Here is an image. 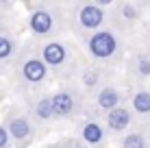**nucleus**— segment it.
I'll list each match as a JSON object with an SVG mask.
<instances>
[{
    "label": "nucleus",
    "instance_id": "nucleus-1",
    "mask_svg": "<svg viewBox=\"0 0 150 148\" xmlns=\"http://www.w3.org/2000/svg\"><path fill=\"white\" fill-rule=\"evenodd\" d=\"M87 50L94 59H109L117 52V37L113 30H96L89 39H87Z\"/></svg>",
    "mask_w": 150,
    "mask_h": 148
},
{
    "label": "nucleus",
    "instance_id": "nucleus-2",
    "mask_svg": "<svg viewBox=\"0 0 150 148\" xmlns=\"http://www.w3.org/2000/svg\"><path fill=\"white\" fill-rule=\"evenodd\" d=\"M79 22L83 28L87 30H98L102 26V22H105V11H102V7H98V4H83L79 9Z\"/></svg>",
    "mask_w": 150,
    "mask_h": 148
},
{
    "label": "nucleus",
    "instance_id": "nucleus-3",
    "mask_svg": "<svg viewBox=\"0 0 150 148\" xmlns=\"http://www.w3.org/2000/svg\"><path fill=\"white\" fill-rule=\"evenodd\" d=\"M52 13L48 9H37V11L30 13V20H28V26L35 35H50L52 30Z\"/></svg>",
    "mask_w": 150,
    "mask_h": 148
},
{
    "label": "nucleus",
    "instance_id": "nucleus-4",
    "mask_svg": "<svg viewBox=\"0 0 150 148\" xmlns=\"http://www.w3.org/2000/svg\"><path fill=\"white\" fill-rule=\"evenodd\" d=\"M46 74H48V68H46V63H44V59H28V61H24V65H22V76L28 81V83H33V85H37L41 83V81L46 79Z\"/></svg>",
    "mask_w": 150,
    "mask_h": 148
},
{
    "label": "nucleus",
    "instance_id": "nucleus-5",
    "mask_svg": "<svg viewBox=\"0 0 150 148\" xmlns=\"http://www.w3.org/2000/svg\"><path fill=\"white\" fill-rule=\"evenodd\" d=\"M76 107V98L70 91H57L52 96V109H54V118H65L74 111Z\"/></svg>",
    "mask_w": 150,
    "mask_h": 148
},
{
    "label": "nucleus",
    "instance_id": "nucleus-6",
    "mask_svg": "<svg viewBox=\"0 0 150 148\" xmlns=\"http://www.w3.org/2000/svg\"><path fill=\"white\" fill-rule=\"evenodd\" d=\"M9 135L13 137V140L22 142V140H28L30 135H33V124H30V120L26 115H15V118L9 120Z\"/></svg>",
    "mask_w": 150,
    "mask_h": 148
},
{
    "label": "nucleus",
    "instance_id": "nucleus-7",
    "mask_svg": "<svg viewBox=\"0 0 150 148\" xmlns=\"http://www.w3.org/2000/svg\"><path fill=\"white\" fill-rule=\"evenodd\" d=\"M41 57H44V63L46 65H61L68 57V50H65L63 44L59 42H50L41 48Z\"/></svg>",
    "mask_w": 150,
    "mask_h": 148
},
{
    "label": "nucleus",
    "instance_id": "nucleus-8",
    "mask_svg": "<svg viewBox=\"0 0 150 148\" xmlns=\"http://www.w3.org/2000/svg\"><path fill=\"white\" fill-rule=\"evenodd\" d=\"M107 126H109L111 131H126L128 126H131V111L124 109V107H117V109H113L107 113Z\"/></svg>",
    "mask_w": 150,
    "mask_h": 148
},
{
    "label": "nucleus",
    "instance_id": "nucleus-9",
    "mask_svg": "<svg viewBox=\"0 0 150 148\" xmlns=\"http://www.w3.org/2000/svg\"><path fill=\"white\" fill-rule=\"evenodd\" d=\"M96 103H98L100 109H105L107 113H109V111L120 107V91H117L115 87H102L100 91H98Z\"/></svg>",
    "mask_w": 150,
    "mask_h": 148
},
{
    "label": "nucleus",
    "instance_id": "nucleus-10",
    "mask_svg": "<svg viewBox=\"0 0 150 148\" xmlns=\"http://www.w3.org/2000/svg\"><path fill=\"white\" fill-rule=\"evenodd\" d=\"M81 137L87 142V144H102V140H105V131H102V126L98 124V122H85L81 129Z\"/></svg>",
    "mask_w": 150,
    "mask_h": 148
},
{
    "label": "nucleus",
    "instance_id": "nucleus-11",
    "mask_svg": "<svg viewBox=\"0 0 150 148\" xmlns=\"http://www.w3.org/2000/svg\"><path fill=\"white\" fill-rule=\"evenodd\" d=\"M133 109L142 115L150 113V91H137L133 96Z\"/></svg>",
    "mask_w": 150,
    "mask_h": 148
},
{
    "label": "nucleus",
    "instance_id": "nucleus-12",
    "mask_svg": "<svg viewBox=\"0 0 150 148\" xmlns=\"http://www.w3.org/2000/svg\"><path fill=\"white\" fill-rule=\"evenodd\" d=\"M35 113L39 120H50L54 118V109H52V98H41L37 107H35Z\"/></svg>",
    "mask_w": 150,
    "mask_h": 148
},
{
    "label": "nucleus",
    "instance_id": "nucleus-13",
    "mask_svg": "<svg viewBox=\"0 0 150 148\" xmlns=\"http://www.w3.org/2000/svg\"><path fill=\"white\" fill-rule=\"evenodd\" d=\"M122 148H148V142L142 133H131V135L124 137Z\"/></svg>",
    "mask_w": 150,
    "mask_h": 148
},
{
    "label": "nucleus",
    "instance_id": "nucleus-14",
    "mask_svg": "<svg viewBox=\"0 0 150 148\" xmlns=\"http://www.w3.org/2000/svg\"><path fill=\"white\" fill-rule=\"evenodd\" d=\"M13 52H15L13 39H11V37H7V35H0V61L9 59Z\"/></svg>",
    "mask_w": 150,
    "mask_h": 148
},
{
    "label": "nucleus",
    "instance_id": "nucleus-15",
    "mask_svg": "<svg viewBox=\"0 0 150 148\" xmlns=\"http://www.w3.org/2000/svg\"><path fill=\"white\" fill-rule=\"evenodd\" d=\"M137 72L142 76H150V59L148 57H142L137 61Z\"/></svg>",
    "mask_w": 150,
    "mask_h": 148
},
{
    "label": "nucleus",
    "instance_id": "nucleus-16",
    "mask_svg": "<svg viewBox=\"0 0 150 148\" xmlns=\"http://www.w3.org/2000/svg\"><path fill=\"white\" fill-rule=\"evenodd\" d=\"M7 144H9V131L0 126V148H7Z\"/></svg>",
    "mask_w": 150,
    "mask_h": 148
},
{
    "label": "nucleus",
    "instance_id": "nucleus-17",
    "mask_svg": "<svg viewBox=\"0 0 150 148\" xmlns=\"http://www.w3.org/2000/svg\"><path fill=\"white\" fill-rule=\"evenodd\" d=\"M124 18H128V20H135V18H137V15H135V9L126 4V7H124Z\"/></svg>",
    "mask_w": 150,
    "mask_h": 148
},
{
    "label": "nucleus",
    "instance_id": "nucleus-18",
    "mask_svg": "<svg viewBox=\"0 0 150 148\" xmlns=\"http://www.w3.org/2000/svg\"><path fill=\"white\" fill-rule=\"evenodd\" d=\"M74 148H85V146H74Z\"/></svg>",
    "mask_w": 150,
    "mask_h": 148
}]
</instances>
